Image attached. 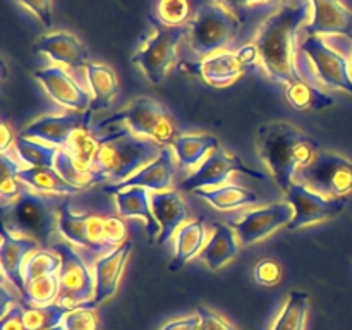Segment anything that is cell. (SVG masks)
Listing matches in <instances>:
<instances>
[{
    "label": "cell",
    "mask_w": 352,
    "mask_h": 330,
    "mask_svg": "<svg viewBox=\"0 0 352 330\" xmlns=\"http://www.w3.org/2000/svg\"><path fill=\"white\" fill-rule=\"evenodd\" d=\"M309 14V0H291L261 23L254 38L260 62L270 79L280 85L305 81L298 64L296 36Z\"/></svg>",
    "instance_id": "6da1fadb"
},
{
    "label": "cell",
    "mask_w": 352,
    "mask_h": 330,
    "mask_svg": "<svg viewBox=\"0 0 352 330\" xmlns=\"http://www.w3.org/2000/svg\"><path fill=\"white\" fill-rule=\"evenodd\" d=\"M318 146V141L285 120L263 124L256 131L258 155L284 192L294 182L296 172L311 164Z\"/></svg>",
    "instance_id": "7a4b0ae2"
},
{
    "label": "cell",
    "mask_w": 352,
    "mask_h": 330,
    "mask_svg": "<svg viewBox=\"0 0 352 330\" xmlns=\"http://www.w3.org/2000/svg\"><path fill=\"white\" fill-rule=\"evenodd\" d=\"M96 140L98 151L93 162V170L102 177V181L107 179L116 184L129 179L140 168L155 160L164 148L155 141L138 136L127 127L109 136H96Z\"/></svg>",
    "instance_id": "3957f363"
},
{
    "label": "cell",
    "mask_w": 352,
    "mask_h": 330,
    "mask_svg": "<svg viewBox=\"0 0 352 330\" xmlns=\"http://www.w3.org/2000/svg\"><path fill=\"white\" fill-rule=\"evenodd\" d=\"M58 232L79 248L102 253L126 243L127 227L119 217H100L93 213H74L67 203L58 210Z\"/></svg>",
    "instance_id": "277c9868"
},
{
    "label": "cell",
    "mask_w": 352,
    "mask_h": 330,
    "mask_svg": "<svg viewBox=\"0 0 352 330\" xmlns=\"http://www.w3.org/2000/svg\"><path fill=\"white\" fill-rule=\"evenodd\" d=\"M239 17L220 3H205L195 12L188 23L189 47L199 57L222 52L241 33Z\"/></svg>",
    "instance_id": "5b68a950"
},
{
    "label": "cell",
    "mask_w": 352,
    "mask_h": 330,
    "mask_svg": "<svg viewBox=\"0 0 352 330\" xmlns=\"http://www.w3.org/2000/svg\"><path fill=\"white\" fill-rule=\"evenodd\" d=\"M113 122H124L127 129L146 140L155 141L160 146H172L177 138V126L174 117L157 100L150 96H140L131 102L122 112L109 117L100 127Z\"/></svg>",
    "instance_id": "8992f818"
},
{
    "label": "cell",
    "mask_w": 352,
    "mask_h": 330,
    "mask_svg": "<svg viewBox=\"0 0 352 330\" xmlns=\"http://www.w3.org/2000/svg\"><path fill=\"white\" fill-rule=\"evenodd\" d=\"M294 182L325 198H349L352 195V162L333 151H318L311 164L296 172Z\"/></svg>",
    "instance_id": "52a82bcc"
},
{
    "label": "cell",
    "mask_w": 352,
    "mask_h": 330,
    "mask_svg": "<svg viewBox=\"0 0 352 330\" xmlns=\"http://www.w3.org/2000/svg\"><path fill=\"white\" fill-rule=\"evenodd\" d=\"M188 34V24L181 28H165L157 23L155 33L134 52L131 62L143 71L151 85H160L177 60V48Z\"/></svg>",
    "instance_id": "ba28073f"
},
{
    "label": "cell",
    "mask_w": 352,
    "mask_h": 330,
    "mask_svg": "<svg viewBox=\"0 0 352 330\" xmlns=\"http://www.w3.org/2000/svg\"><path fill=\"white\" fill-rule=\"evenodd\" d=\"M3 226L12 232L30 234L41 241L43 246L50 244L55 229H58V219H55L52 203L33 191H26L9 210H3Z\"/></svg>",
    "instance_id": "9c48e42d"
},
{
    "label": "cell",
    "mask_w": 352,
    "mask_h": 330,
    "mask_svg": "<svg viewBox=\"0 0 352 330\" xmlns=\"http://www.w3.org/2000/svg\"><path fill=\"white\" fill-rule=\"evenodd\" d=\"M54 251L60 256L58 268L57 302L67 309L85 306L95 298V275L86 267L85 260L67 244H54Z\"/></svg>",
    "instance_id": "30bf717a"
},
{
    "label": "cell",
    "mask_w": 352,
    "mask_h": 330,
    "mask_svg": "<svg viewBox=\"0 0 352 330\" xmlns=\"http://www.w3.org/2000/svg\"><path fill=\"white\" fill-rule=\"evenodd\" d=\"M258 58L260 55H258L256 47L251 43L237 48L236 52L222 50L208 55L198 64H192L191 69L198 72L208 85L222 88V86L232 85L246 72L253 71L256 67Z\"/></svg>",
    "instance_id": "8fae6325"
},
{
    "label": "cell",
    "mask_w": 352,
    "mask_h": 330,
    "mask_svg": "<svg viewBox=\"0 0 352 330\" xmlns=\"http://www.w3.org/2000/svg\"><path fill=\"white\" fill-rule=\"evenodd\" d=\"M313 64L316 79L329 89H342L352 95V72L346 55L330 47L322 36H308L301 45Z\"/></svg>",
    "instance_id": "7c38bea8"
},
{
    "label": "cell",
    "mask_w": 352,
    "mask_h": 330,
    "mask_svg": "<svg viewBox=\"0 0 352 330\" xmlns=\"http://www.w3.org/2000/svg\"><path fill=\"white\" fill-rule=\"evenodd\" d=\"M289 205L294 208L292 220L287 223V230L301 229V227L311 226L315 222L332 219L339 215L347 205L349 198H325L318 192L311 191L306 186L292 182L291 188L285 191Z\"/></svg>",
    "instance_id": "4fadbf2b"
},
{
    "label": "cell",
    "mask_w": 352,
    "mask_h": 330,
    "mask_svg": "<svg viewBox=\"0 0 352 330\" xmlns=\"http://www.w3.org/2000/svg\"><path fill=\"white\" fill-rule=\"evenodd\" d=\"M232 172H241V174H246L254 179H265L261 172H256L248 167L237 155H230L226 150H222V148H217L201 162V165L191 175H188L179 184V191L186 192L196 191V189L219 188L222 182L229 179Z\"/></svg>",
    "instance_id": "5bb4252c"
},
{
    "label": "cell",
    "mask_w": 352,
    "mask_h": 330,
    "mask_svg": "<svg viewBox=\"0 0 352 330\" xmlns=\"http://www.w3.org/2000/svg\"><path fill=\"white\" fill-rule=\"evenodd\" d=\"M292 215L294 208L287 201L272 203L244 213L243 217L234 220L232 229L241 244H253L268 237L282 226H287Z\"/></svg>",
    "instance_id": "9a60e30c"
},
{
    "label": "cell",
    "mask_w": 352,
    "mask_h": 330,
    "mask_svg": "<svg viewBox=\"0 0 352 330\" xmlns=\"http://www.w3.org/2000/svg\"><path fill=\"white\" fill-rule=\"evenodd\" d=\"M88 112H71L60 116H43L28 124L19 136L34 138L57 148H65L72 134L81 127H88Z\"/></svg>",
    "instance_id": "2e32d148"
},
{
    "label": "cell",
    "mask_w": 352,
    "mask_h": 330,
    "mask_svg": "<svg viewBox=\"0 0 352 330\" xmlns=\"http://www.w3.org/2000/svg\"><path fill=\"white\" fill-rule=\"evenodd\" d=\"M131 250H133V244L126 241L124 244L113 248L112 251L98 258L95 268H93V275H95V298H93V301L81 306V308H96L100 302L107 301V299H110L116 294L117 289H119L120 278H122L124 268H126L127 260H129Z\"/></svg>",
    "instance_id": "e0dca14e"
},
{
    "label": "cell",
    "mask_w": 352,
    "mask_h": 330,
    "mask_svg": "<svg viewBox=\"0 0 352 330\" xmlns=\"http://www.w3.org/2000/svg\"><path fill=\"white\" fill-rule=\"evenodd\" d=\"M33 76L41 82L48 96L55 100L58 105L76 110V112H85L91 105L89 93L82 89V86H79L76 79L69 76V72H65L64 69L52 65L47 69H38Z\"/></svg>",
    "instance_id": "ac0fdd59"
},
{
    "label": "cell",
    "mask_w": 352,
    "mask_h": 330,
    "mask_svg": "<svg viewBox=\"0 0 352 330\" xmlns=\"http://www.w3.org/2000/svg\"><path fill=\"white\" fill-rule=\"evenodd\" d=\"M311 21L305 26L308 36H346L352 43V12L340 0H309Z\"/></svg>",
    "instance_id": "d6986e66"
},
{
    "label": "cell",
    "mask_w": 352,
    "mask_h": 330,
    "mask_svg": "<svg viewBox=\"0 0 352 330\" xmlns=\"http://www.w3.org/2000/svg\"><path fill=\"white\" fill-rule=\"evenodd\" d=\"M174 172L175 165L172 160V151L168 150V146H164L155 160L144 165L143 168H140L136 174H133L126 181L107 186L105 191L112 192V195H117V192L129 188H144L148 191H168L172 186V179H174Z\"/></svg>",
    "instance_id": "ffe728a7"
},
{
    "label": "cell",
    "mask_w": 352,
    "mask_h": 330,
    "mask_svg": "<svg viewBox=\"0 0 352 330\" xmlns=\"http://www.w3.org/2000/svg\"><path fill=\"white\" fill-rule=\"evenodd\" d=\"M38 243L33 237L14 236L9 227H2V244H0V263L6 280H9L19 292L24 291L23 267L26 258L36 251Z\"/></svg>",
    "instance_id": "44dd1931"
},
{
    "label": "cell",
    "mask_w": 352,
    "mask_h": 330,
    "mask_svg": "<svg viewBox=\"0 0 352 330\" xmlns=\"http://www.w3.org/2000/svg\"><path fill=\"white\" fill-rule=\"evenodd\" d=\"M150 205L158 226H160V234H158V244H165L184 222H188V206L184 199L181 198L179 191L168 189V191H151L150 192Z\"/></svg>",
    "instance_id": "7402d4cb"
},
{
    "label": "cell",
    "mask_w": 352,
    "mask_h": 330,
    "mask_svg": "<svg viewBox=\"0 0 352 330\" xmlns=\"http://www.w3.org/2000/svg\"><path fill=\"white\" fill-rule=\"evenodd\" d=\"M34 54H45L54 62L64 64L71 69H81L89 64L88 50L85 45L71 33L65 31H55V33L45 34L33 45Z\"/></svg>",
    "instance_id": "603a6c76"
},
{
    "label": "cell",
    "mask_w": 352,
    "mask_h": 330,
    "mask_svg": "<svg viewBox=\"0 0 352 330\" xmlns=\"http://www.w3.org/2000/svg\"><path fill=\"white\" fill-rule=\"evenodd\" d=\"M239 253V239L232 227L226 223H212V234L206 241L199 258L206 263L210 270H219L229 263Z\"/></svg>",
    "instance_id": "cb8c5ba5"
},
{
    "label": "cell",
    "mask_w": 352,
    "mask_h": 330,
    "mask_svg": "<svg viewBox=\"0 0 352 330\" xmlns=\"http://www.w3.org/2000/svg\"><path fill=\"white\" fill-rule=\"evenodd\" d=\"M86 81L91 89V105L86 112L91 116L93 112L102 109H109L116 96L119 95V81L117 76L109 65L91 64L89 62L85 67Z\"/></svg>",
    "instance_id": "d4e9b609"
},
{
    "label": "cell",
    "mask_w": 352,
    "mask_h": 330,
    "mask_svg": "<svg viewBox=\"0 0 352 330\" xmlns=\"http://www.w3.org/2000/svg\"><path fill=\"white\" fill-rule=\"evenodd\" d=\"M116 205L119 215L124 219H141L146 226V232L151 236L160 234V226L151 212L150 192L144 188H129L116 195Z\"/></svg>",
    "instance_id": "484cf974"
},
{
    "label": "cell",
    "mask_w": 352,
    "mask_h": 330,
    "mask_svg": "<svg viewBox=\"0 0 352 330\" xmlns=\"http://www.w3.org/2000/svg\"><path fill=\"white\" fill-rule=\"evenodd\" d=\"M17 179L30 189L52 195H78L82 189L69 184L55 167H26L17 172Z\"/></svg>",
    "instance_id": "4316f807"
},
{
    "label": "cell",
    "mask_w": 352,
    "mask_h": 330,
    "mask_svg": "<svg viewBox=\"0 0 352 330\" xmlns=\"http://www.w3.org/2000/svg\"><path fill=\"white\" fill-rule=\"evenodd\" d=\"M217 148H220V143L213 134H182L172 143V150L181 167L199 164Z\"/></svg>",
    "instance_id": "83f0119b"
},
{
    "label": "cell",
    "mask_w": 352,
    "mask_h": 330,
    "mask_svg": "<svg viewBox=\"0 0 352 330\" xmlns=\"http://www.w3.org/2000/svg\"><path fill=\"white\" fill-rule=\"evenodd\" d=\"M195 192L198 198L205 199L206 203L213 206L217 210H227L241 208V206L253 205V203L260 201L258 195L251 189L243 188L239 184H226L219 186V188H208V189H196Z\"/></svg>",
    "instance_id": "f1b7e54d"
},
{
    "label": "cell",
    "mask_w": 352,
    "mask_h": 330,
    "mask_svg": "<svg viewBox=\"0 0 352 330\" xmlns=\"http://www.w3.org/2000/svg\"><path fill=\"white\" fill-rule=\"evenodd\" d=\"M206 244V227L203 220L195 219L182 223L175 232L174 267H182L201 253Z\"/></svg>",
    "instance_id": "f546056e"
},
{
    "label": "cell",
    "mask_w": 352,
    "mask_h": 330,
    "mask_svg": "<svg viewBox=\"0 0 352 330\" xmlns=\"http://www.w3.org/2000/svg\"><path fill=\"white\" fill-rule=\"evenodd\" d=\"M308 316V294L292 291L275 318L272 330H305Z\"/></svg>",
    "instance_id": "4dcf8cb0"
},
{
    "label": "cell",
    "mask_w": 352,
    "mask_h": 330,
    "mask_svg": "<svg viewBox=\"0 0 352 330\" xmlns=\"http://www.w3.org/2000/svg\"><path fill=\"white\" fill-rule=\"evenodd\" d=\"M285 98L296 110H322L332 107L336 100L309 82L299 81L285 88Z\"/></svg>",
    "instance_id": "1f68e13d"
},
{
    "label": "cell",
    "mask_w": 352,
    "mask_h": 330,
    "mask_svg": "<svg viewBox=\"0 0 352 330\" xmlns=\"http://www.w3.org/2000/svg\"><path fill=\"white\" fill-rule=\"evenodd\" d=\"M17 157L28 167H54L57 158L58 148L52 144H45L41 141L31 140V138L17 136L14 141Z\"/></svg>",
    "instance_id": "d6a6232c"
},
{
    "label": "cell",
    "mask_w": 352,
    "mask_h": 330,
    "mask_svg": "<svg viewBox=\"0 0 352 330\" xmlns=\"http://www.w3.org/2000/svg\"><path fill=\"white\" fill-rule=\"evenodd\" d=\"M54 167L69 184L76 186V188L79 189L89 188V186L96 184V182H102V177H100L93 168L81 167L64 148H58Z\"/></svg>",
    "instance_id": "836d02e7"
},
{
    "label": "cell",
    "mask_w": 352,
    "mask_h": 330,
    "mask_svg": "<svg viewBox=\"0 0 352 330\" xmlns=\"http://www.w3.org/2000/svg\"><path fill=\"white\" fill-rule=\"evenodd\" d=\"M71 311L58 302L47 306H28L24 308V323L28 330H50L62 325L65 315Z\"/></svg>",
    "instance_id": "e575fe53"
},
{
    "label": "cell",
    "mask_w": 352,
    "mask_h": 330,
    "mask_svg": "<svg viewBox=\"0 0 352 330\" xmlns=\"http://www.w3.org/2000/svg\"><path fill=\"white\" fill-rule=\"evenodd\" d=\"M81 167L93 168L96 151H98V140L88 131V127H81L71 136L69 143L64 148Z\"/></svg>",
    "instance_id": "d590c367"
},
{
    "label": "cell",
    "mask_w": 352,
    "mask_h": 330,
    "mask_svg": "<svg viewBox=\"0 0 352 330\" xmlns=\"http://www.w3.org/2000/svg\"><path fill=\"white\" fill-rule=\"evenodd\" d=\"M58 275H43L40 278L28 282L24 285L23 296L31 306H47L57 302L58 298Z\"/></svg>",
    "instance_id": "8d00e7d4"
},
{
    "label": "cell",
    "mask_w": 352,
    "mask_h": 330,
    "mask_svg": "<svg viewBox=\"0 0 352 330\" xmlns=\"http://www.w3.org/2000/svg\"><path fill=\"white\" fill-rule=\"evenodd\" d=\"M58 268H60V256L57 253H52V251L45 250H36L26 258L23 267V277H24V285L28 282L34 280V278H40L43 275H52L58 274Z\"/></svg>",
    "instance_id": "74e56055"
},
{
    "label": "cell",
    "mask_w": 352,
    "mask_h": 330,
    "mask_svg": "<svg viewBox=\"0 0 352 330\" xmlns=\"http://www.w3.org/2000/svg\"><path fill=\"white\" fill-rule=\"evenodd\" d=\"M19 165L14 162V158H10L7 153H2L0 157V174H2V181H0V196H2L3 205L6 203H14L21 198V196L26 192V189H23L24 182H21L17 179V172H19Z\"/></svg>",
    "instance_id": "f35d334b"
},
{
    "label": "cell",
    "mask_w": 352,
    "mask_h": 330,
    "mask_svg": "<svg viewBox=\"0 0 352 330\" xmlns=\"http://www.w3.org/2000/svg\"><path fill=\"white\" fill-rule=\"evenodd\" d=\"M191 14L188 0H157L155 3V16L157 23L165 28L186 26Z\"/></svg>",
    "instance_id": "ab89813d"
},
{
    "label": "cell",
    "mask_w": 352,
    "mask_h": 330,
    "mask_svg": "<svg viewBox=\"0 0 352 330\" xmlns=\"http://www.w3.org/2000/svg\"><path fill=\"white\" fill-rule=\"evenodd\" d=\"M65 330H98V315L93 308H76L65 315Z\"/></svg>",
    "instance_id": "60d3db41"
},
{
    "label": "cell",
    "mask_w": 352,
    "mask_h": 330,
    "mask_svg": "<svg viewBox=\"0 0 352 330\" xmlns=\"http://www.w3.org/2000/svg\"><path fill=\"white\" fill-rule=\"evenodd\" d=\"M217 3L223 6L226 9H229L230 12L236 14L241 19V23H244L248 14L251 12L256 7H272V6H284V3L291 2V0H215Z\"/></svg>",
    "instance_id": "b9f144b4"
},
{
    "label": "cell",
    "mask_w": 352,
    "mask_h": 330,
    "mask_svg": "<svg viewBox=\"0 0 352 330\" xmlns=\"http://www.w3.org/2000/svg\"><path fill=\"white\" fill-rule=\"evenodd\" d=\"M253 275L258 284L274 287V285H277L280 282L282 267L278 265V261L272 260V258H265V260H260L254 265Z\"/></svg>",
    "instance_id": "7bdbcfd3"
},
{
    "label": "cell",
    "mask_w": 352,
    "mask_h": 330,
    "mask_svg": "<svg viewBox=\"0 0 352 330\" xmlns=\"http://www.w3.org/2000/svg\"><path fill=\"white\" fill-rule=\"evenodd\" d=\"M23 7H26L31 14H34L38 21L45 28H52L54 23V6L52 0H17Z\"/></svg>",
    "instance_id": "ee69618b"
},
{
    "label": "cell",
    "mask_w": 352,
    "mask_h": 330,
    "mask_svg": "<svg viewBox=\"0 0 352 330\" xmlns=\"http://www.w3.org/2000/svg\"><path fill=\"white\" fill-rule=\"evenodd\" d=\"M198 315L201 318V325H199V330H236L234 325H230L223 316L217 315L212 309L199 308Z\"/></svg>",
    "instance_id": "f6af8a7d"
},
{
    "label": "cell",
    "mask_w": 352,
    "mask_h": 330,
    "mask_svg": "<svg viewBox=\"0 0 352 330\" xmlns=\"http://www.w3.org/2000/svg\"><path fill=\"white\" fill-rule=\"evenodd\" d=\"M0 330H28L24 323V308L19 305H14L6 315H2Z\"/></svg>",
    "instance_id": "bcb514c9"
},
{
    "label": "cell",
    "mask_w": 352,
    "mask_h": 330,
    "mask_svg": "<svg viewBox=\"0 0 352 330\" xmlns=\"http://www.w3.org/2000/svg\"><path fill=\"white\" fill-rule=\"evenodd\" d=\"M201 325V318L199 315H189L184 318L172 320V322L165 323L160 330H199Z\"/></svg>",
    "instance_id": "7dc6e473"
},
{
    "label": "cell",
    "mask_w": 352,
    "mask_h": 330,
    "mask_svg": "<svg viewBox=\"0 0 352 330\" xmlns=\"http://www.w3.org/2000/svg\"><path fill=\"white\" fill-rule=\"evenodd\" d=\"M0 150H2V153H7V148H9L10 143H14L16 141V138H14V133L12 129L9 127V124L2 122L0 124Z\"/></svg>",
    "instance_id": "c3c4849f"
},
{
    "label": "cell",
    "mask_w": 352,
    "mask_h": 330,
    "mask_svg": "<svg viewBox=\"0 0 352 330\" xmlns=\"http://www.w3.org/2000/svg\"><path fill=\"white\" fill-rule=\"evenodd\" d=\"M50 330H65V327L64 325H57V327H54V329H50Z\"/></svg>",
    "instance_id": "681fc988"
},
{
    "label": "cell",
    "mask_w": 352,
    "mask_h": 330,
    "mask_svg": "<svg viewBox=\"0 0 352 330\" xmlns=\"http://www.w3.org/2000/svg\"><path fill=\"white\" fill-rule=\"evenodd\" d=\"M351 72H352V67H351Z\"/></svg>",
    "instance_id": "f907efd6"
}]
</instances>
